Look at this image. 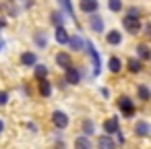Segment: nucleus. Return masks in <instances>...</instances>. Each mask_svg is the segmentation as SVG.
<instances>
[{
	"label": "nucleus",
	"instance_id": "obj_1",
	"mask_svg": "<svg viewBox=\"0 0 151 149\" xmlns=\"http://www.w3.org/2000/svg\"><path fill=\"white\" fill-rule=\"evenodd\" d=\"M122 25H124V29H126L128 33H132V35L141 31V21H139L137 15H130V13H128V17L122 19Z\"/></svg>",
	"mask_w": 151,
	"mask_h": 149
},
{
	"label": "nucleus",
	"instance_id": "obj_2",
	"mask_svg": "<svg viewBox=\"0 0 151 149\" xmlns=\"http://www.w3.org/2000/svg\"><path fill=\"white\" fill-rule=\"evenodd\" d=\"M118 108H120V110H122V114H124V116H128V118L134 114V104H132V101H130V97H126V95H122V97L118 99Z\"/></svg>",
	"mask_w": 151,
	"mask_h": 149
},
{
	"label": "nucleus",
	"instance_id": "obj_3",
	"mask_svg": "<svg viewBox=\"0 0 151 149\" xmlns=\"http://www.w3.org/2000/svg\"><path fill=\"white\" fill-rule=\"evenodd\" d=\"M52 122H54L56 128H66V126H68V116H66L64 112L56 110V112L52 114Z\"/></svg>",
	"mask_w": 151,
	"mask_h": 149
},
{
	"label": "nucleus",
	"instance_id": "obj_4",
	"mask_svg": "<svg viewBox=\"0 0 151 149\" xmlns=\"http://www.w3.org/2000/svg\"><path fill=\"white\" fill-rule=\"evenodd\" d=\"M64 75H66V83H70V85H79L81 83V73L75 66H68L64 71Z\"/></svg>",
	"mask_w": 151,
	"mask_h": 149
},
{
	"label": "nucleus",
	"instance_id": "obj_5",
	"mask_svg": "<svg viewBox=\"0 0 151 149\" xmlns=\"http://www.w3.org/2000/svg\"><path fill=\"white\" fill-rule=\"evenodd\" d=\"M85 46H87V52H89V56L93 58V66H95L93 71H95V75H97V73H99V66H101V64H99V56H97V52H95V48H93V44H91V42H87Z\"/></svg>",
	"mask_w": 151,
	"mask_h": 149
},
{
	"label": "nucleus",
	"instance_id": "obj_6",
	"mask_svg": "<svg viewBox=\"0 0 151 149\" xmlns=\"http://www.w3.org/2000/svg\"><path fill=\"white\" fill-rule=\"evenodd\" d=\"M104 130H106V135L118 132V118H116V116H114V118H108V120L104 122Z\"/></svg>",
	"mask_w": 151,
	"mask_h": 149
},
{
	"label": "nucleus",
	"instance_id": "obj_7",
	"mask_svg": "<svg viewBox=\"0 0 151 149\" xmlns=\"http://www.w3.org/2000/svg\"><path fill=\"white\" fill-rule=\"evenodd\" d=\"M134 132H137L139 137H147V135L151 132V126H149V122H145V120H139V122L134 124Z\"/></svg>",
	"mask_w": 151,
	"mask_h": 149
},
{
	"label": "nucleus",
	"instance_id": "obj_8",
	"mask_svg": "<svg viewBox=\"0 0 151 149\" xmlns=\"http://www.w3.org/2000/svg\"><path fill=\"white\" fill-rule=\"evenodd\" d=\"M81 11L93 15L97 11V0H81Z\"/></svg>",
	"mask_w": 151,
	"mask_h": 149
},
{
	"label": "nucleus",
	"instance_id": "obj_9",
	"mask_svg": "<svg viewBox=\"0 0 151 149\" xmlns=\"http://www.w3.org/2000/svg\"><path fill=\"white\" fill-rule=\"evenodd\" d=\"M56 42H58V44H68V42H70V35H68V31H66L62 25L56 27Z\"/></svg>",
	"mask_w": 151,
	"mask_h": 149
},
{
	"label": "nucleus",
	"instance_id": "obj_10",
	"mask_svg": "<svg viewBox=\"0 0 151 149\" xmlns=\"http://www.w3.org/2000/svg\"><path fill=\"white\" fill-rule=\"evenodd\" d=\"M56 62H58V66H62L64 71H66L68 66H73V62H70V56H68V54H64V52L56 54Z\"/></svg>",
	"mask_w": 151,
	"mask_h": 149
},
{
	"label": "nucleus",
	"instance_id": "obj_11",
	"mask_svg": "<svg viewBox=\"0 0 151 149\" xmlns=\"http://www.w3.org/2000/svg\"><path fill=\"white\" fill-rule=\"evenodd\" d=\"M35 62H37V58H35L33 52H25V54L21 56V64H23V66H33Z\"/></svg>",
	"mask_w": 151,
	"mask_h": 149
},
{
	"label": "nucleus",
	"instance_id": "obj_12",
	"mask_svg": "<svg viewBox=\"0 0 151 149\" xmlns=\"http://www.w3.org/2000/svg\"><path fill=\"white\" fill-rule=\"evenodd\" d=\"M108 68L116 75V73H120L122 71V62H120V58H116V56H112L110 58V62H108Z\"/></svg>",
	"mask_w": 151,
	"mask_h": 149
},
{
	"label": "nucleus",
	"instance_id": "obj_13",
	"mask_svg": "<svg viewBox=\"0 0 151 149\" xmlns=\"http://www.w3.org/2000/svg\"><path fill=\"white\" fill-rule=\"evenodd\" d=\"M137 54H139L141 60H149V58H151V50H149V46H145V44H141V46L137 48Z\"/></svg>",
	"mask_w": 151,
	"mask_h": 149
},
{
	"label": "nucleus",
	"instance_id": "obj_14",
	"mask_svg": "<svg viewBox=\"0 0 151 149\" xmlns=\"http://www.w3.org/2000/svg\"><path fill=\"white\" fill-rule=\"evenodd\" d=\"M126 68L130 71V73H141V58L137 60V58H128V64H126Z\"/></svg>",
	"mask_w": 151,
	"mask_h": 149
},
{
	"label": "nucleus",
	"instance_id": "obj_15",
	"mask_svg": "<svg viewBox=\"0 0 151 149\" xmlns=\"http://www.w3.org/2000/svg\"><path fill=\"white\" fill-rule=\"evenodd\" d=\"M40 93H42L44 97H48V95L52 93V85L48 83V79H40Z\"/></svg>",
	"mask_w": 151,
	"mask_h": 149
},
{
	"label": "nucleus",
	"instance_id": "obj_16",
	"mask_svg": "<svg viewBox=\"0 0 151 149\" xmlns=\"http://www.w3.org/2000/svg\"><path fill=\"white\" fill-rule=\"evenodd\" d=\"M91 29L93 31H104V21H101V17H97V15H93L91 17Z\"/></svg>",
	"mask_w": 151,
	"mask_h": 149
},
{
	"label": "nucleus",
	"instance_id": "obj_17",
	"mask_svg": "<svg viewBox=\"0 0 151 149\" xmlns=\"http://www.w3.org/2000/svg\"><path fill=\"white\" fill-rule=\"evenodd\" d=\"M106 40H108V44H114V46H116V44H120V42H122V35H120V31L112 29V31L108 33V37H106Z\"/></svg>",
	"mask_w": 151,
	"mask_h": 149
},
{
	"label": "nucleus",
	"instance_id": "obj_18",
	"mask_svg": "<svg viewBox=\"0 0 151 149\" xmlns=\"http://www.w3.org/2000/svg\"><path fill=\"white\" fill-rule=\"evenodd\" d=\"M75 147H79V149H81V147H83V149H89V147H91V141H89L87 137H77V139H75Z\"/></svg>",
	"mask_w": 151,
	"mask_h": 149
},
{
	"label": "nucleus",
	"instance_id": "obj_19",
	"mask_svg": "<svg viewBox=\"0 0 151 149\" xmlns=\"http://www.w3.org/2000/svg\"><path fill=\"white\" fill-rule=\"evenodd\" d=\"M46 77H48V66L37 64V66H35V79L40 81V79H46Z\"/></svg>",
	"mask_w": 151,
	"mask_h": 149
},
{
	"label": "nucleus",
	"instance_id": "obj_20",
	"mask_svg": "<svg viewBox=\"0 0 151 149\" xmlns=\"http://www.w3.org/2000/svg\"><path fill=\"white\" fill-rule=\"evenodd\" d=\"M97 145H99V147L112 149V147H114V139H110V137H99V139H97Z\"/></svg>",
	"mask_w": 151,
	"mask_h": 149
},
{
	"label": "nucleus",
	"instance_id": "obj_21",
	"mask_svg": "<svg viewBox=\"0 0 151 149\" xmlns=\"http://www.w3.org/2000/svg\"><path fill=\"white\" fill-rule=\"evenodd\" d=\"M137 93H139V97H141V99H143V101H147V99H149V97H151V91H149V89H147V87H145V85H141V87H139V91H137Z\"/></svg>",
	"mask_w": 151,
	"mask_h": 149
},
{
	"label": "nucleus",
	"instance_id": "obj_22",
	"mask_svg": "<svg viewBox=\"0 0 151 149\" xmlns=\"http://www.w3.org/2000/svg\"><path fill=\"white\" fill-rule=\"evenodd\" d=\"M68 44H70V48H73V50H81V46H83V42H81V37H79V35H73Z\"/></svg>",
	"mask_w": 151,
	"mask_h": 149
},
{
	"label": "nucleus",
	"instance_id": "obj_23",
	"mask_svg": "<svg viewBox=\"0 0 151 149\" xmlns=\"http://www.w3.org/2000/svg\"><path fill=\"white\" fill-rule=\"evenodd\" d=\"M108 6H110V11L118 13V11L122 9V2H120V0H110V2H108Z\"/></svg>",
	"mask_w": 151,
	"mask_h": 149
},
{
	"label": "nucleus",
	"instance_id": "obj_24",
	"mask_svg": "<svg viewBox=\"0 0 151 149\" xmlns=\"http://www.w3.org/2000/svg\"><path fill=\"white\" fill-rule=\"evenodd\" d=\"M83 130H85L87 137L93 135V122H91V120H85V122H83Z\"/></svg>",
	"mask_w": 151,
	"mask_h": 149
},
{
	"label": "nucleus",
	"instance_id": "obj_25",
	"mask_svg": "<svg viewBox=\"0 0 151 149\" xmlns=\"http://www.w3.org/2000/svg\"><path fill=\"white\" fill-rule=\"evenodd\" d=\"M62 4H64V9L68 11V15L75 19V11H73V6H70V0H62ZM75 21H77V19H75Z\"/></svg>",
	"mask_w": 151,
	"mask_h": 149
},
{
	"label": "nucleus",
	"instance_id": "obj_26",
	"mask_svg": "<svg viewBox=\"0 0 151 149\" xmlns=\"http://www.w3.org/2000/svg\"><path fill=\"white\" fill-rule=\"evenodd\" d=\"M52 23L58 27V25L62 23V15H60V13H52Z\"/></svg>",
	"mask_w": 151,
	"mask_h": 149
},
{
	"label": "nucleus",
	"instance_id": "obj_27",
	"mask_svg": "<svg viewBox=\"0 0 151 149\" xmlns=\"http://www.w3.org/2000/svg\"><path fill=\"white\" fill-rule=\"evenodd\" d=\"M9 101V93L6 91H0V106H4Z\"/></svg>",
	"mask_w": 151,
	"mask_h": 149
},
{
	"label": "nucleus",
	"instance_id": "obj_28",
	"mask_svg": "<svg viewBox=\"0 0 151 149\" xmlns=\"http://www.w3.org/2000/svg\"><path fill=\"white\" fill-rule=\"evenodd\" d=\"M145 33L151 37V23H147V25H145Z\"/></svg>",
	"mask_w": 151,
	"mask_h": 149
},
{
	"label": "nucleus",
	"instance_id": "obj_29",
	"mask_svg": "<svg viewBox=\"0 0 151 149\" xmlns=\"http://www.w3.org/2000/svg\"><path fill=\"white\" fill-rule=\"evenodd\" d=\"M35 40H37V44H40V46H44V44H46V42H44V37H42V35H37V37H35Z\"/></svg>",
	"mask_w": 151,
	"mask_h": 149
},
{
	"label": "nucleus",
	"instance_id": "obj_30",
	"mask_svg": "<svg viewBox=\"0 0 151 149\" xmlns=\"http://www.w3.org/2000/svg\"><path fill=\"white\" fill-rule=\"evenodd\" d=\"M2 130H4V122H2V120H0V132H2Z\"/></svg>",
	"mask_w": 151,
	"mask_h": 149
},
{
	"label": "nucleus",
	"instance_id": "obj_31",
	"mask_svg": "<svg viewBox=\"0 0 151 149\" xmlns=\"http://www.w3.org/2000/svg\"><path fill=\"white\" fill-rule=\"evenodd\" d=\"M0 48H2V44H0Z\"/></svg>",
	"mask_w": 151,
	"mask_h": 149
},
{
	"label": "nucleus",
	"instance_id": "obj_32",
	"mask_svg": "<svg viewBox=\"0 0 151 149\" xmlns=\"http://www.w3.org/2000/svg\"><path fill=\"white\" fill-rule=\"evenodd\" d=\"M0 27H2V23H0Z\"/></svg>",
	"mask_w": 151,
	"mask_h": 149
}]
</instances>
